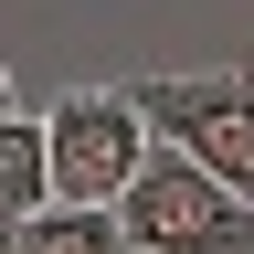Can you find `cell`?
Returning a JSON list of instances; mask_svg holds the SVG:
<instances>
[{
  "instance_id": "5",
  "label": "cell",
  "mask_w": 254,
  "mask_h": 254,
  "mask_svg": "<svg viewBox=\"0 0 254 254\" xmlns=\"http://www.w3.org/2000/svg\"><path fill=\"white\" fill-rule=\"evenodd\" d=\"M53 201V117H0V212H43Z\"/></svg>"
},
{
  "instance_id": "8",
  "label": "cell",
  "mask_w": 254,
  "mask_h": 254,
  "mask_svg": "<svg viewBox=\"0 0 254 254\" xmlns=\"http://www.w3.org/2000/svg\"><path fill=\"white\" fill-rule=\"evenodd\" d=\"M244 74H254V64H244Z\"/></svg>"
},
{
  "instance_id": "4",
  "label": "cell",
  "mask_w": 254,
  "mask_h": 254,
  "mask_svg": "<svg viewBox=\"0 0 254 254\" xmlns=\"http://www.w3.org/2000/svg\"><path fill=\"white\" fill-rule=\"evenodd\" d=\"M11 254H138V233L117 201H43V212H21Z\"/></svg>"
},
{
  "instance_id": "6",
  "label": "cell",
  "mask_w": 254,
  "mask_h": 254,
  "mask_svg": "<svg viewBox=\"0 0 254 254\" xmlns=\"http://www.w3.org/2000/svg\"><path fill=\"white\" fill-rule=\"evenodd\" d=\"M11 244H21V212H0V254H11Z\"/></svg>"
},
{
  "instance_id": "3",
  "label": "cell",
  "mask_w": 254,
  "mask_h": 254,
  "mask_svg": "<svg viewBox=\"0 0 254 254\" xmlns=\"http://www.w3.org/2000/svg\"><path fill=\"white\" fill-rule=\"evenodd\" d=\"M138 106L170 148L254 190V74H138Z\"/></svg>"
},
{
  "instance_id": "2",
  "label": "cell",
  "mask_w": 254,
  "mask_h": 254,
  "mask_svg": "<svg viewBox=\"0 0 254 254\" xmlns=\"http://www.w3.org/2000/svg\"><path fill=\"white\" fill-rule=\"evenodd\" d=\"M43 117H53V201H117L148 170V148H159L138 85H74Z\"/></svg>"
},
{
  "instance_id": "1",
  "label": "cell",
  "mask_w": 254,
  "mask_h": 254,
  "mask_svg": "<svg viewBox=\"0 0 254 254\" xmlns=\"http://www.w3.org/2000/svg\"><path fill=\"white\" fill-rule=\"evenodd\" d=\"M117 212H127V233H138V254H254V190L222 180L212 159L170 148V138L117 190Z\"/></svg>"
},
{
  "instance_id": "7",
  "label": "cell",
  "mask_w": 254,
  "mask_h": 254,
  "mask_svg": "<svg viewBox=\"0 0 254 254\" xmlns=\"http://www.w3.org/2000/svg\"><path fill=\"white\" fill-rule=\"evenodd\" d=\"M11 106H21V95H11V64H0V117H11Z\"/></svg>"
}]
</instances>
